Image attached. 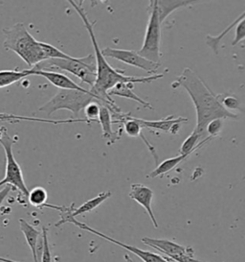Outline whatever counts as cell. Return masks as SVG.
I'll return each mask as SVG.
<instances>
[{"label": "cell", "mask_w": 245, "mask_h": 262, "mask_svg": "<svg viewBox=\"0 0 245 262\" xmlns=\"http://www.w3.org/2000/svg\"><path fill=\"white\" fill-rule=\"evenodd\" d=\"M222 129H223V119L212 120L207 125V137H211L212 139H214L222 133Z\"/></svg>", "instance_id": "484cf974"}, {"label": "cell", "mask_w": 245, "mask_h": 262, "mask_svg": "<svg viewBox=\"0 0 245 262\" xmlns=\"http://www.w3.org/2000/svg\"><path fill=\"white\" fill-rule=\"evenodd\" d=\"M39 45L42 48L44 54H45L47 59H64V60H74L76 57L73 56H69L65 54L64 52H62L59 48L53 47L49 43L39 41Z\"/></svg>", "instance_id": "603a6c76"}, {"label": "cell", "mask_w": 245, "mask_h": 262, "mask_svg": "<svg viewBox=\"0 0 245 262\" xmlns=\"http://www.w3.org/2000/svg\"><path fill=\"white\" fill-rule=\"evenodd\" d=\"M133 88H134V84H122L121 83V84L115 85L112 90H110L107 93V94L111 98H112V96H119V97H124L127 99L135 101L140 105H142L144 108L153 110V106L151 105V103L145 102L141 97H139L137 94L133 93V91H132Z\"/></svg>", "instance_id": "2e32d148"}, {"label": "cell", "mask_w": 245, "mask_h": 262, "mask_svg": "<svg viewBox=\"0 0 245 262\" xmlns=\"http://www.w3.org/2000/svg\"><path fill=\"white\" fill-rule=\"evenodd\" d=\"M3 186H4V187L0 190V206L2 205V203L4 202V200L7 198L9 193L11 192L12 190H14L11 185H3Z\"/></svg>", "instance_id": "f546056e"}, {"label": "cell", "mask_w": 245, "mask_h": 262, "mask_svg": "<svg viewBox=\"0 0 245 262\" xmlns=\"http://www.w3.org/2000/svg\"><path fill=\"white\" fill-rule=\"evenodd\" d=\"M149 23L145 29V38L142 48L138 54L151 62L160 63L161 57V24L157 13L156 0L150 1L148 7Z\"/></svg>", "instance_id": "8992f818"}, {"label": "cell", "mask_w": 245, "mask_h": 262, "mask_svg": "<svg viewBox=\"0 0 245 262\" xmlns=\"http://www.w3.org/2000/svg\"><path fill=\"white\" fill-rule=\"evenodd\" d=\"M70 4L74 7L75 11L80 15L84 27L89 34V37L92 41V46L95 50V60H96V81L95 84L90 88L89 92L92 93L98 102H101V105L107 107L112 116L115 115H120L122 112L121 108L116 106L114 100L108 96L107 93L112 90L115 85L118 84H136V83H152L153 81L163 77V74H154L146 77H134V76H127L125 75V71L121 70H116L109 66L106 58L103 56L100 49L98 41L94 33V24H91L86 12L81 6V4H77L75 1H69Z\"/></svg>", "instance_id": "6da1fadb"}, {"label": "cell", "mask_w": 245, "mask_h": 262, "mask_svg": "<svg viewBox=\"0 0 245 262\" xmlns=\"http://www.w3.org/2000/svg\"><path fill=\"white\" fill-rule=\"evenodd\" d=\"M65 223L73 224V225H75V226L79 227L80 229H82L84 231H88V232H90L92 234H95V235L99 236L101 238L105 239V240H107L108 242H111V243H113V244L117 245V246L124 248L125 250L129 251V252L135 254V255H137L138 257L141 258L144 262H169L165 256H162L160 254L152 253V252H149V251L142 250V249L137 248V247L130 246V245H128L126 243H122L121 241H118L116 239L107 236L106 234L100 232L97 230L92 229L91 227H89L86 224L78 221L76 218H72V217H69V216L64 214V213H61V220L56 224V227H60L61 225Z\"/></svg>", "instance_id": "ba28073f"}, {"label": "cell", "mask_w": 245, "mask_h": 262, "mask_svg": "<svg viewBox=\"0 0 245 262\" xmlns=\"http://www.w3.org/2000/svg\"><path fill=\"white\" fill-rule=\"evenodd\" d=\"M19 227H20V230L24 234V237L26 239V242H27L28 246L30 247L34 261L38 262V242L41 231H38L36 228H34L32 225H30L22 218L19 219Z\"/></svg>", "instance_id": "9a60e30c"}, {"label": "cell", "mask_w": 245, "mask_h": 262, "mask_svg": "<svg viewBox=\"0 0 245 262\" xmlns=\"http://www.w3.org/2000/svg\"><path fill=\"white\" fill-rule=\"evenodd\" d=\"M20 120H27V121H38V118H32V117H25V116H15V115H9V114H4L0 113V121H5V122H12L15 123Z\"/></svg>", "instance_id": "83f0119b"}, {"label": "cell", "mask_w": 245, "mask_h": 262, "mask_svg": "<svg viewBox=\"0 0 245 262\" xmlns=\"http://www.w3.org/2000/svg\"><path fill=\"white\" fill-rule=\"evenodd\" d=\"M30 70H64L81 79L82 82L93 86L96 81V60L94 55H88L84 58H75L74 60L64 59H48L40 62Z\"/></svg>", "instance_id": "277c9868"}, {"label": "cell", "mask_w": 245, "mask_h": 262, "mask_svg": "<svg viewBox=\"0 0 245 262\" xmlns=\"http://www.w3.org/2000/svg\"><path fill=\"white\" fill-rule=\"evenodd\" d=\"M111 192L110 191H105V192L100 193L96 197H94L93 199L85 202L81 207L76 208H74V204L71 205V207L66 208L63 207L61 213H64L69 217L72 218H76L77 216L82 215L86 212H90L93 209L98 208L100 205H102L105 201L107 200L109 197H111Z\"/></svg>", "instance_id": "4fadbf2b"}, {"label": "cell", "mask_w": 245, "mask_h": 262, "mask_svg": "<svg viewBox=\"0 0 245 262\" xmlns=\"http://www.w3.org/2000/svg\"><path fill=\"white\" fill-rule=\"evenodd\" d=\"M47 229L42 228V250H41V262H52V254L49 247Z\"/></svg>", "instance_id": "d4e9b609"}, {"label": "cell", "mask_w": 245, "mask_h": 262, "mask_svg": "<svg viewBox=\"0 0 245 262\" xmlns=\"http://www.w3.org/2000/svg\"><path fill=\"white\" fill-rule=\"evenodd\" d=\"M5 35L4 47L14 51L31 69L48 60L39 41L35 39L22 23L14 24L3 29Z\"/></svg>", "instance_id": "3957f363"}, {"label": "cell", "mask_w": 245, "mask_h": 262, "mask_svg": "<svg viewBox=\"0 0 245 262\" xmlns=\"http://www.w3.org/2000/svg\"><path fill=\"white\" fill-rule=\"evenodd\" d=\"M181 124L182 123H176L175 125H173V127L170 128V130H169L168 133H170L172 135H176L180 130V128H181Z\"/></svg>", "instance_id": "4dcf8cb0"}, {"label": "cell", "mask_w": 245, "mask_h": 262, "mask_svg": "<svg viewBox=\"0 0 245 262\" xmlns=\"http://www.w3.org/2000/svg\"><path fill=\"white\" fill-rule=\"evenodd\" d=\"M97 120L102 127L103 138L107 140V145L113 144L117 139H120V136H118L117 133H115L112 130V124H113L112 116L107 107L101 105L100 115Z\"/></svg>", "instance_id": "5bb4252c"}, {"label": "cell", "mask_w": 245, "mask_h": 262, "mask_svg": "<svg viewBox=\"0 0 245 262\" xmlns=\"http://www.w3.org/2000/svg\"><path fill=\"white\" fill-rule=\"evenodd\" d=\"M191 154L187 155H179L175 158H170V159H167L164 162H161L155 169L151 172L150 177L156 178L159 176H163L164 174L168 173L169 171L176 168L177 165H179L181 162H184L186 159H188Z\"/></svg>", "instance_id": "d6986e66"}, {"label": "cell", "mask_w": 245, "mask_h": 262, "mask_svg": "<svg viewBox=\"0 0 245 262\" xmlns=\"http://www.w3.org/2000/svg\"><path fill=\"white\" fill-rule=\"evenodd\" d=\"M0 262H18V261H15V260H12V259H8V258H5V257H2V256H0Z\"/></svg>", "instance_id": "1f68e13d"}, {"label": "cell", "mask_w": 245, "mask_h": 262, "mask_svg": "<svg viewBox=\"0 0 245 262\" xmlns=\"http://www.w3.org/2000/svg\"><path fill=\"white\" fill-rule=\"evenodd\" d=\"M220 104L222 107L230 112V110L239 108V101L235 96L228 94H220Z\"/></svg>", "instance_id": "4316f807"}, {"label": "cell", "mask_w": 245, "mask_h": 262, "mask_svg": "<svg viewBox=\"0 0 245 262\" xmlns=\"http://www.w3.org/2000/svg\"><path fill=\"white\" fill-rule=\"evenodd\" d=\"M27 198L33 207L38 208H45L46 205H47L46 202L48 199V194H47L45 188H43L41 186H37L29 191Z\"/></svg>", "instance_id": "44dd1931"}, {"label": "cell", "mask_w": 245, "mask_h": 262, "mask_svg": "<svg viewBox=\"0 0 245 262\" xmlns=\"http://www.w3.org/2000/svg\"><path fill=\"white\" fill-rule=\"evenodd\" d=\"M16 140L11 138L8 135L6 128L0 129V144L4 148L6 155V169H5V177L0 181V186L9 185L13 187L14 190H19L24 196L28 197L29 190L25 185L22 171L19 164L15 161L14 153H13V145Z\"/></svg>", "instance_id": "52a82bcc"}, {"label": "cell", "mask_w": 245, "mask_h": 262, "mask_svg": "<svg viewBox=\"0 0 245 262\" xmlns=\"http://www.w3.org/2000/svg\"><path fill=\"white\" fill-rule=\"evenodd\" d=\"M142 242L146 246L152 247L163 254L168 261L176 262H207L197 260L194 258V251L191 247H184L168 239H156L143 237Z\"/></svg>", "instance_id": "9c48e42d"}, {"label": "cell", "mask_w": 245, "mask_h": 262, "mask_svg": "<svg viewBox=\"0 0 245 262\" xmlns=\"http://www.w3.org/2000/svg\"><path fill=\"white\" fill-rule=\"evenodd\" d=\"M157 13H158V17H159V21L162 24L166 18L168 17L173 12H175L176 10L180 8H185V7H189L192 4V2L194 1H187V0H177V1H157Z\"/></svg>", "instance_id": "ac0fdd59"}, {"label": "cell", "mask_w": 245, "mask_h": 262, "mask_svg": "<svg viewBox=\"0 0 245 262\" xmlns=\"http://www.w3.org/2000/svg\"><path fill=\"white\" fill-rule=\"evenodd\" d=\"M28 75H38L47 79L52 85L57 86L60 90H74L80 92H88L84 86L78 85L66 75L56 70H26Z\"/></svg>", "instance_id": "8fae6325"}, {"label": "cell", "mask_w": 245, "mask_h": 262, "mask_svg": "<svg viewBox=\"0 0 245 262\" xmlns=\"http://www.w3.org/2000/svg\"><path fill=\"white\" fill-rule=\"evenodd\" d=\"M98 101H93L89 103L84 108V114H85V119H87L90 122H98V116L100 115V108L101 104L97 103Z\"/></svg>", "instance_id": "cb8c5ba5"}, {"label": "cell", "mask_w": 245, "mask_h": 262, "mask_svg": "<svg viewBox=\"0 0 245 262\" xmlns=\"http://www.w3.org/2000/svg\"><path fill=\"white\" fill-rule=\"evenodd\" d=\"M93 101H98L90 92H80L74 90H60L38 112H43L48 116L59 110H67L74 119H79L80 113Z\"/></svg>", "instance_id": "5b68a950"}, {"label": "cell", "mask_w": 245, "mask_h": 262, "mask_svg": "<svg viewBox=\"0 0 245 262\" xmlns=\"http://www.w3.org/2000/svg\"><path fill=\"white\" fill-rule=\"evenodd\" d=\"M245 38V20L244 17L239 20L236 27V33H235V39L233 40L232 45L237 46L239 42L243 41Z\"/></svg>", "instance_id": "f1b7e54d"}, {"label": "cell", "mask_w": 245, "mask_h": 262, "mask_svg": "<svg viewBox=\"0 0 245 262\" xmlns=\"http://www.w3.org/2000/svg\"><path fill=\"white\" fill-rule=\"evenodd\" d=\"M103 56L107 58L115 59L117 61L125 62L129 66L137 68L140 70H145L146 73L153 75L156 74V71L160 68L161 63L151 62L145 58L141 57L136 51L126 50V49H114L111 47H107L101 50Z\"/></svg>", "instance_id": "30bf717a"}, {"label": "cell", "mask_w": 245, "mask_h": 262, "mask_svg": "<svg viewBox=\"0 0 245 262\" xmlns=\"http://www.w3.org/2000/svg\"><path fill=\"white\" fill-rule=\"evenodd\" d=\"M139 123L141 124V126L143 128H149V129H153V130H158V131L165 132L168 133L170 128L173 127V125L176 123H183L187 122L188 119L184 118V117H175L174 116H167L160 120H144V119H140L138 118Z\"/></svg>", "instance_id": "e0dca14e"}, {"label": "cell", "mask_w": 245, "mask_h": 262, "mask_svg": "<svg viewBox=\"0 0 245 262\" xmlns=\"http://www.w3.org/2000/svg\"><path fill=\"white\" fill-rule=\"evenodd\" d=\"M129 196L132 200L137 202L139 205H141L143 208H145V211L148 212V214L153 222L154 228L158 229L159 226L156 221V218L154 216L153 208H152L153 196H154L153 190L150 187H148L146 185H142V184H133L130 186Z\"/></svg>", "instance_id": "7c38bea8"}, {"label": "cell", "mask_w": 245, "mask_h": 262, "mask_svg": "<svg viewBox=\"0 0 245 262\" xmlns=\"http://www.w3.org/2000/svg\"><path fill=\"white\" fill-rule=\"evenodd\" d=\"M180 86L188 92L195 107L197 126L193 131L199 135V139H206L207 125L214 119H238L237 115L222 107L220 94L213 93L191 69H185L181 75L172 83L173 89Z\"/></svg>", "instance_id": "7a4b0ae2"}, {"label": "cell", "mask_w": 245, "mask_h": 262, "mask_svg": "<svg viewBox=\"0 0 245 262\" xmlns=\"http://www.w3.org/2000/svg\"><path fill=\"white\" fill-rule=\"evenodd\" d=\"M243 17H245L244 12H243V13L241 14V16H239L237 19H236L233 24H230V26H228V27L225 29V31L222 32V34H219L218 36H216V37L207 36L206 43L213 49V51H214L215 54H218V49H219L218 47H219V42H220L222 38H223L225 35H227V33L231 31V30L239 23V20H240L241 18H243Z\"/></svg>", "instance_id": "7402d4cb"}, {"label": "cell", "mask_w": 245, "mask_h": 262, "mask_svg": "<svg viewBox=\"0 0 245 262\" xmlns=\"http://www.w3.org/2000/svg\"><path fill=\"white\" fill-rule=\"evenodd\" d=\"M29 76L26 70H0V89L6 88L8 85H13L16 82L22 80L23 78Z\"/></svg>", "instance_id": "ffe728a7"}]
</instances>
